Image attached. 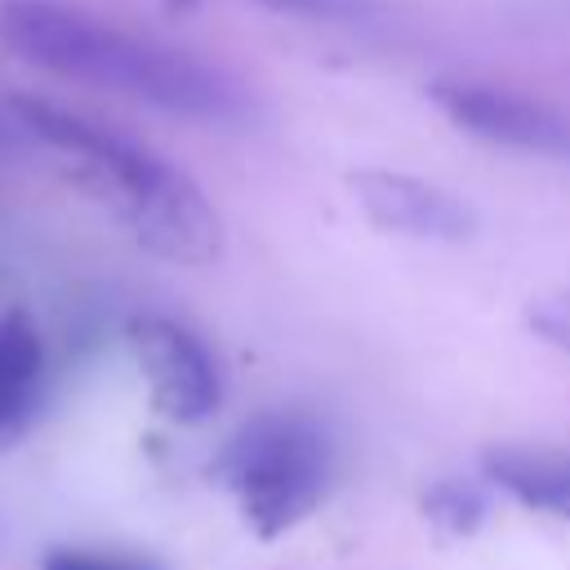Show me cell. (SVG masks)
I'll list each match as a JSON object with an SVG mask.
<instances>
[{
  "label": "cell",
  "instance_id": "obj_1",
  "mask_svg": "<svg viewBox=\"0 0 570 570\" xmlns=\"http://www.w3.org/2000/svg\"><path fill=\"white\" fill-rule=\"evenodd\" d=\"M9 111L22 134L62 156L71 183L107 205L142 249L183 267H205L223 254L218 209L174 160L102 120L36 94H18Z\"/></svg>",
  "mask_w": 570,
  "mask_h": 570
},
{
  "label": "cell",
  "instance_id": "obj_6",
  "mask_svg": "<svg viewBox=\"0 0 570 570\" xmlns=\"http://www.w3.org/2000/svg\"><path fill=\"white\" fill-rule=\"evenodd\" d=\"M347 187L365 223L379 232L432 240V245H463L476 236L472 205L441 183L396 174V169H356L347 174Z\"/></svg>",
  "mask_w": 570,
  "mask_h": 570
},
{
  "label": "cell",
  "instance_id": "obj_8",
  "mask_svg": "<svg viewBox=\"0 0 570 570\" xmlns=\"http://www.w3.org/2000/svg\"><path fill=\"white\" fill-rule=\"evenodd\" d=\"M45 334L27 312L0 316V450L13 445L45 405Z\"/></svg>",
  "mask_w": 570,
  "mask_h": 570
},
{
  "label": "cell",
  "instance_id": "obj_7",
  "mask_svg": "<svg viewBox=\"0 0 570 570\" xmlns=\"http://www.w3.org/2000/svg\"><path fill=\"white\" fill-rule=\"evenodd\" d=\"M481 476L521 508L570 521V450L503 441L481 454Z\"/></svg>",
  "mask_w": 570,
  "mask_h": 570
},
{
  "label": "cell",
  "instance_id": "obj_11",
  "mask_svg": "<svg viewBox=\"0 0 570 570\" xmlns=\"http://www.w3.org/2000/svg\"><path fill=\"white\" fill-rule=\"evenodd\" d=\"M40 570H165L147 552H125V548H80V543H58L40 552Z\"/></svg>",
  "mask_w": 570,
  "mask_h": 570
},
{
  "label": "cell",
  "instance_id": "obj_3",
  "mask_svg": "<svg viewBox=\"0 0 570 570\" xmlns=\"http://www.w3.org/2000/svg\"><path fill=\"white\" fill-rule=\"evenodd\" d=\"M209 472L236 494L258 539H281L321 508L334 476V445L307 410H263L223 441Z\"/></svg>",
  "mask_w": 570,
  "mask_h": 570
},
{
  "label": "cell",
  "instance_id": "obj_13",
  "mask_svg": "<svg viewBox=\"0 0 570 570\" xmlns=\"http://www.w3.org/2000/svg\"><path fill=\"white\" fill-rule=\"evenodd\" d=\"M9 138H13V129H9V125H4V120H0V147H4V142H9Z\"/></svg>",
  "mask_w": 570,
  "mask_h": 570
},
{
  "label": "cell",
  "instance_id": "obj_2",
  "mask_svg": "<svg viewBox=\"0 0 570 570\" xmlns=\"http://www.w3.org/2000/svg\"><path fill=\"white\" fill-rule=\"evenodd\" d=\"M0 36L27 62H36L62 80L98 85V89L138 98L156 111L183 116V120L245 125L254 116L245 85H236L227 71H218L174 45L120 31V27H111L85 9H71L62 0H4Z\"/></svg>",
  "mask_w": 570,
  "mask_h": 570
},
{
  "label": "cell",
  "instance_id": "obj_9",
  "mask_svg": "<svg viewBox=\"0 0 570 570\" xmlns=\"http://www.w3.org/2000/svg\"><path fill=\"white\" fill-rule=\"evenodd\" d=\"M490 512V499H485V485L481 481H459V476H445L436 485H428L423 494V517L441 530V534H472Z\"/></svg>",
  "mask_w": 570,
  "mask_h": 570
},
{
  "label": "cell",
  "instance_id": "obj_10",
  "mask_svg": "<svg viewBox=\"0 0 570 570\" xmlns=\"http://www.w3.org/2000/svg\"><path fill=\"white\" fill-rule=\"evenodd\" d=\"M254 4L281 18L330 22V27H365L383 18V0H254Z\"/></svg>",
  "mask_w": 570,
  "mask_h": 570
},
{
  "label": "cell",
  "instance_id": "obj_5",
  "mask_svg": "<svg viewBox=\"0 0 570 570\" xmlns=\"http://www.w3.org/2000/svg\"><path fill=\"white\" fill-rule=\"evenodd\" d=\"M428 98L454 129H463L490 147L570 160V111H561L534 94L485 85V80H432Z\"/></svg>",
  "mask_w": 570,
  "mask_h": 570
},
{
  "label": "cell",
  "instance_id": "obj_4",
  "mask_svg": "<svg viewBox=\"0 0 570 570\" xmlns=\"http://www.w3.org/2000/svg\"><path fill=\"white\" fill-rule=\"evenodd\" d=\"M125 338L147 379L156 414L187 428L214 419V410L223 405V370L196 330H187L174 316L142 312L129 321Z\"/></svg>",
  "mask_w": 570,
  "mask_h": 570
},
{
  "label": "cell",
  "instance_id": "obj_12",
  "mask_svg": "<svg viewBox=\"0 0 570 570\" xmlns=\"http://www.w3.org/2000/svg\"><path fill=\"white\" fill-rule=\"evenodd\" d=\"M525 325L557 352L570 356V285L561 289H543L525 303Z\"/></svg>",
  "mask_w": 570,
  "mask_h": 570
}]
</instances>
